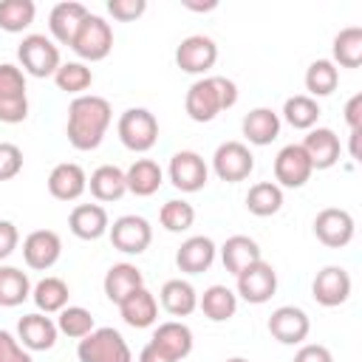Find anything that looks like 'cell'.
I'll return each instance as SVG.
<instances>
[{
  "mask_svg": "<svg viewBox=\"0 0 362 362\" xmlns=\"http://www.w3.org/2000/svg\"><path fill=\"white\" fill-rule=\"evenodd\" d=\"M266 328L280 345H303L311 334V320L300 305H280L269 314Z\"/></svg>",
  "mask_w": 362,
  "mask_h": 362,
  "instance_id": "obj_14",
  "label": "cell"
},
{
  "mask_svg": "<svg viewBox=\"0 0 362 362\" xmlns=\"http://www.w3.org/2000/svg\"><path fill=\"white\" fill-rule=\"evenodd\" d=\"M14 337L20 339V345H23L25 351H51V348L57 345L59 331H57V322H54L48 314L31 311V314H23V317H20Z\"/></svg>",
  "mask_w": 362,
  "mask_h": 362,
  "instance_id": "obj_17",
  "label": "cell"
},
{
  "mask_svg": "<svg viewBox=\"0 0 362 362\" xmlns=\"http://www.w3.org/2000/svg\"><path fill=\"white\" fill-rule=\"evenodd\" d=\"M354 232H356V223H354V215L342 206H325L317 212L314 218V235L322 246L328 249H342L354 240Z\"/></svg>",
  "mask_w": 362,
  "mask_h": 362,
  "instance_id": "obj_10",
  "label": "cell"
},
{
  "mask_svg": "<svg viewBox=\"0 0 362 362\" xmlns=\"http://www.w3.org/2000/svg\"><path fill=\"white\" fill-rule=\"evenodd\" d=\"M255 170V156L249 150V144L243 141H223L215 147L212 153V173L226 181V184H238L246 181Z\"/></svg>",
  "mask_w": 362,
  "mask_h": 362,
  "instance_id": "obj_7",
  "label": "cell"
},
{
  "mask_svg": "<svg viewBox=\"0 0 362 362\" xmlns=\"http://www.w3.org/2000/svg\"><path fill=\"white\" fill-rule=\"evenodd\" d=\"M246 209L257 218H272L283 209V189L274 181H257L246 192Z\"/></svg>",
  "mask_w": 362,
  "mask_h": 362,
  "instance_id": "obj_37",
  "label": "cell"
},
{
  "mask_svg": "<svg viewBox=\"0 0 362 362\" xmlns=\"http://www.w3.org/2000/svg\"><path fill=\"white\" fill-rule=\"evenodd\" d=\"M17 246H20V229L11 221H3L0 218V260L11 257Z\"/></svg>",
  "mask_w": 362,
  "mask_h": 362,
  "instance_id": "obj_48",
  "label": "cell"
},
{
  "mask_svg": "<svg viewBox=\"0 0 362 362\" xmlns=\"http://www.w3.org/2000/svg\"><path fill=\"white\" fill-rule=\"evenodd\" d=\"M198 308L204 311L206 320H212V322H226V320H232L235 311H238V294H235L229 286L215 283V286L204 288V294H198Z\"/></svg>",
  "mask_w": 362,
  "mask_h": 362,
  "instance_id": "obj_31",
  "label": "cell"
},
{
  "mask_svg": "<svg viewBox=\"0 0 362 362\" xmlns=\"http://www.w3.org/2000/svg\"><path fill=\"white\" fill-rule=\"evenodd\" d=\"M223 362H249L246 356H229V359H223Z\"/></svg>",
  "mask_w": 362,
  "mask_h": 362,
  "instance_id": "obj_53",
  "label": "cell"
},
{
  "mask_svg": "<svg viewBox=\"0 0 362 362\" xmlns=\"http://www.w3.org/2000/svg\"><path fill=\"white\" fill-rule=\"evenodd\" d=\"M79 362H133V351L127 339L116 328H93L76 345Z\"/></svg>",
  "mask_w": 362,
  "mask_h": 362,
  "instance_id": "obj_4",
  "label": "cell"
},
{
  "mask_svg": "<svg viewBox=\"0 0 362 362\" xmlns=\"http://www.w3.org/2000/svg\"><path fill=\"white\" fill-rule=\"evenodd\" d=\"M37 17L34 0H0V28L8 34H23Z\"/></svg>",
  "mask_w": 362,
  "mask_h": 362,
  "instance_id": "obj_39",
  "label": "cell"
},
{
  "mask_svg": "<svg viewBox=\"0 0 362 362\" xmlns=\"http://www.w3.org/2000/svg\"><path fill=\"white\" fill-rule=\"evenodd\" d=\"M218 255H221L223 269H226L229 274H235V277H238L243 269H249L252 263L263 260V252H260L257 240L249 238V235H232V238H226L223 246L218 249Z\"/></svg>",
  "mask_w": 362,
  "mask_h": 362,
  "instance_id": "obj_24",
  "label": "cell"
},
{
  "mask_svg": "<svg viewBox=\"0 0 362 362\" xmlns=\"http://www.w3.org/2000/svg\"><path fill=\"white\" fill-rule=\"evenodd\" d=\"M235 280H238V291H235L238 300H246V303H252V305L269 303V300L274 297V291H277V272H274V266L266 263V260L252 263V266L243 269Z\"/></svg>",
  "mask_w": 362,
  "mask_h": 362,
  "instance_id": "obj_12",
  "label": "cell"
},
{
  "mask_svg": "<svg viewBox=\"0 0 362 362\" xmlns=\"http://www.w3.org/2000/svg\"><path fill=\"white\" fill-rule=\"evenodd\" d=\"M280 124L283 122H280V113L277 110H272V107H252L243 116L240 130H243V136H246L249 144L266 147V144H272L280 136Z\"/></svg>",
  "mask_w": 362,
  "mask_h": 362,
  "instance_id": "obj_26",
  "label": "cell"
},
{
  "mask_svg": "<svg viewBox=\"0 0 362 362\" xmlns=\"http://www.w3.org/2000/svg\"><path fill=\"white\" fill-rule=\"evenodd\" d=\"M158 221H161V226H164L167 232L181 235V232H187V229L195 223V206H192L189 201H184V198H170V201L158 209Z\"/></svg>",
  "mask_w": 362,
  "mask_h": 362,
  "instance_id": "obj_41",
  "label": "cell"
},
{
  "mask_svg": "<svg viewBox=\"0 0 362 362\" xmlns=\"http://www.w3.org/2000/svg\"><path fill=\"white\" fill-rule=\"evenodd\" d=\"M218 257V246L212 238L206 235H189L178 252H175V266L184 272V274H201L206 272Z\"/></svg>",
  "mask_w": 362,
  "mask_h": 362,
  "instance_id": "obj_19",
  "label": "cell"
},
{
  "mask_svg": "<svg viewBox=\"0 0 362 362\" xmlns=\"http://www.w3.org/2000/svg\"><path fill=\"white\" fill-rule=\"evenodd\" d=\"M235 102H238V85L229 76L206 74V76H198L187 88L184 110L192 122L204 124V122H212L218 113L235 107Z\"/></svg>",
  "mask_w": 362,
  "mask_h": 362,
  "instance_id": "obj_2",
  "label": "cell"
},
{
  "mask_svg": "<svg viewBox=\"0 0 362 362\" xmlns=\"http://www.w3.org/2000/svg\"><path fill=\"white\" fill-rule=\"evenodd\" d=\"M345 124L351 130H362V93H354L345 102Z\"/></svg>",
  "mask_w": 362,
  "mask_h": 362,
  "instance_id": "obj_49",
  "label": "cell"
},
{
  "mask_svg": "<svg viewBox=\"0 0 362 362\" xmlns=\"http://www.w3.org/2000/svg\"><path fill=\"white\" fill-rule=\"evenodd\" d=\"M88 189V173L76 161H62L48 173V192L57 201H76Z\"/></svg>",
  "mask_w": 362,
  "mask_h": 362,
  "instance_id": "obj_21",
  "label": "cell"
},
{
  "mask_svg": "<svg viewBox=\"0 0 362 362\" xmlns=\"http://www.w3.org/2000/svg\"><path fill=\"white\" fill-rule=\"evenodd\" d=\"M54 85L62 90V93H74V96H82L90 85H93V71L79 62V59H71V62H62L54 74Z\"/></svg>",
  "mask_w": 362,
  "mask_h": 362,
  "instance_id": "obj_38",
  "label": "cell"
},
{
  "mask_svg": "<svg viewBox=\"0 0 362 362\" xmlns=\"http://www.w3.org/2000/svg\"><path fill=\"white\" fill-rule=\"evenodd\" d=\"M62 257V238L54 229H34L23 238V260L34 272H48Z\"/></svg>",
  "mask_w": 362,
  "mask_h": 362,
  "instance_id": "obj_15",
  "label": "cell"
},
{
  "mask_svg": "<svg viewBox=\"0 0 362 362\" xmlns=\"http://www.w3.org/2000/svg\"><path fill=\"white\" fill-rule=\"evenodd\" d=\"M359 136H362V130H351V147H348V153H351L354 161H359Z\"/></svg>",
  "mask_w": 362,
  "mask_h": 362,
  "instance_id": "obj_51",
  "label": "cell"
},
{
  "mask_svg": "<svg viewBox=\"0 0 362 362\" xmlns=\"http://www.w3.org/2000/svg\"><path fill=\"white\" fill-rule=\"evenodd\" d=\"M291 362H334V354L320 342H303Z\"/></svg>",
  "mask_w": 362,
  "mask_h": 362,
  "instance_id": "obj_47",
  "label": "cell"
},
{
  "mask_svg": "<svg viewBox=\"0 0 362 362\" xmlns=\"http://www.w3.org/2000/svg\"><path fill=\"white\" fill-rule=\"evenodd\" d=\"M17 59H20L23 74L37 76V79L54 76L57 68L62 65L57 42L51 37H45V34H25L23 42L17 45Z\"/></svg>",
  "mask_w": 362,
  "mask_h": 362,
  "instance_id": "obj_3",
  "label": "cell"
},
{
  "mask_svg": "<svg viewBox=\"0 0 362 362\" xmlns=\"http://www.w3.org/2000/svg\"><path fill=\"white\" fill-rule=\"evenodd\" d=\"M88 17V6L76 3V0H62L51 8L48 14V31H51V40L59 42V45H71L74 42V34L79 28V23Z\"/></svg>",
  "mask_w": 362,
  "mask_h": 362,
  "instance_id": "obj_23",
  "label": "cell"
},
{
  "mask_svg": "<svg viewBox=\"0 0 362 362\" xmlns=\"http://www.w3.org/2000/svg\"><path fill=\"white\" fill-rule=\"evenodd\" d=\"M68 229L79 240H99L110 229L107 209L102 204H76L68 215Z\"/></svg>",
  "mask_w": 362,
  "mask_h": 362,
  "instance_id": "obj_22",
  "label": "cell"
},
{
  "mask_svg": "<svg viewBox=\"0 0 362 362\" xmlns=\"http://www.w3.org/2000/svg\"><path fill=\"white\" fill-rule=\"evenodd\" d=\"M116 133L130 153H147L158 141V119L147 107H127L116 122Z\"/></svg>",
  "mask_w": 362,
  "mask_h": 362,
  "instance_id": "obj_6",
  "label": "cell"
},
{
  "mask_svg": "<svg viewBox=\"0 0 362 362\" xmlns=\"http://www.w3.org/2000/svg\"><path fill=\"white\" fill-rule=\"evenodd\" d=\"M215 62H218V45L206 34H189L175 48V65L184 74L206 76L209 68H215Z\"/></svg>",
  "mask_w": 362,
  "mask_h": 362,
  "instance_id": "obj_9",
  "label": "cell"
},
{
  "mask_svg": "<svg viewBox=\"0 0 362 362\" xmlns=\"http://www.w3.org/2000/svg\"><path fill=\"white\" fill-rule=\"evenodd\" d=\"M189 11H212L218 8V0H209V3H184Z\"/></svg>",
  "mask_w": 362,
  "mask_h": 362,
  "instance_id": "obj_52",
  "label": "cell"
},
{
  "mask_svg": "<svg viewBox=\"0 0 362 362\" xmlns=\"http://www.w3.org/2000/svg\"><path fill=\"white\" fill-rule=\"evenodd\" d=\"M305 96L311 99H322V96H331L339 85V68L331 62V59H314L308 68H305Z\"/></svg>",
  "mask_w": 362,
  "mask_h": 362,
  "instance_id": "obj_36",
  "label": "cell"
},
{
  "mask_svg": "<svg viewBox=\"0 0 362 362\" xmlns=\"http://www.w3.org/2000/svg\"><path fill=\"white\" fill-rule=\"evenodd\" d=\"M331 62L337 68H359L362 65V28L348 25L331 42Z\"/></svg>",
  "mask_w": 362,
  "mask_h": 362,
  "instance_id": "obj_34",
  "label": "cell"
},
{
  "mask_svg": "<svg viewBox=\"0 0 362 362\" xmlns=\"http://www.w3.org/2000/svg\"><path fill=\"white\" fill-rule=\"evenodd\" d=\"M147 11V0H107V14L119 23H133Z\"/></svg>",
  "mask_w": 362,
  "mask_h": 362,
  "instance_id": "obj_45",
  "label": "cell"
},
{
  "mask_svg": "<svg viewBox=\"0 0 362 362\" xmlns=\"http://www.w3.org/2000/svg\"><path fill=\"white\" fill-rule=\"evenodd\" d=\"M23 173V150L14 141H0V181H11Z\"/></svg>",
  "mask_w": 362,
  "mask_h": 362,
  "instance_id": "obj_43",
  "label": "cell"
},
{
  "mask_svg": "<svg viewBox=\"0 0 362 362\" xmlns=\"http://www.w3.org/2000/svg\"><path fill=\"white\" fill-rule=\"evenodd\" d=\"M28 119V93L25 96H3L0 99V122L20 124Z\"/></svg>",
  "mask_w": 362,
  "mask_h": 362,
  "instance_id": "obj_44",
  "label": "cell"
},
{
  "mask_svg": "<svg viewBox=\"0 0 362 362\" xmlns=\"http://www.w3.org/2000/svg\"><path fill=\"white\" fill-rule=\"evenodd\" d=\"M158 300H161V308L167 314H173V317H189L198 308V291L184 277L167 280L161 286V291H158Z\"/></svg>",
  "mask_w": 362,
  "mask_h": 362,
  "instance_id": "obj_30",
  "label": "cell"
},
{
  "mask_svg": "<svg viewBox=\"0 0 362 362\" xmlns=\"http://www.w3.org/2000/svg\"><path fill=\"white\" fill-rule=\"evenodd\" d=\"M68 297H71V288L62 277H42L37 286H31V300L37 305V311L42 314H59L65 305H68Z\"/></svg>",
  "mask_w": 362,
  "mask_h": 362,
  "instance_id": "obj_33",
  "label": "cell"
},
{
  "mask_svg": "<svg viewBox=\"0 0 362 362\" xmlns=\"http://www.w3.org/2000/svg\"><path fill=\"white\" fill-rule=\"evenodd\" d=\"M351 288H354V283H351L348 269L325 266V269L317 272V277L311 283V297L325 308H337L351 297Z\"/></svg>",
  "mask_w": 362,
  "mask_h": 362,
  "instance_id": "obj_16",
  "label": "cell"
},
{
  "mask_svg": "<svg viewBox=\"0 0 362 362\" xmlns=\"http://www.w3.org/2000/svg\"><path fill=\"white\" fill-rule=\"evenodd\" d=\"M167 178L181 192H198L209 181V164L195 150H178L167 164Z\"/></svg>",
  "mask_w": 362,
  "mask_h": 362,
  "instance_id": "obj_8",
  "label": "cell"
},
{
  "mask_svg": "<svg viewBox=\"0 0 362 362\" xmlns=\"http://www.w3.org/2000/svg\"><path fill=\"white\" fill-rule=\"evenodd\" d=\"M153 345H158L167 356H173L175 362L187 359L192 354V345H195V337H192V328L181 320H167V322H158L153 337H150Z\"/></svg>",
  "mask_w": 362,
  "mask_h": 362,
  "instance_id": "obj_20",
  "label": "cell"
},
{
  "mask_svg": "<svg viewBox=\"0 0 362 362\" xmlns=\"http://www.w3.org/2000/svg\"><path fill=\"white\" fill-rule=\"evenodd\" d=\"M71 48L79 57V62H99V59H105L113 51V28H110V23L105 17L88 11V17L79 23V28L74 34Z\"/></svg>",
  "mask_w": 362,
  "mask_h": 362,
  "instance_id": "obj_5",
  "label": "cell"
},
{
  "mask_svg": "<svg viewBox=\"0 0 362 362\" xmlns=\"http://www.w3.org/2000/svg\"><path fill=\"white\" fill-rule=\"evenodd\" d=\"M88 189L99 204H113L127 192V181H124V170L116 164H99L90 178H88Z\"/></svg>",
  "mask_w": 362,
  "mask_h": 362,
  "instance_id": "obj_29",
  "label": "cell"
},
{
  "mask_svg": "<svg viewBox=\"0 0 362 362\" xmlns=\"http://www.w3.org/2000/svg\"><path fill=\"white\" fill-rule=\"evenodd\" d=\"M119 314L130 328H150L158 320V300L147 286H141L119 303Z\"/></svg>",
  "mask_w": 362,
  "mask_h": 362,
  "instance_id": "obj_25",
  "label": "cell"
},
{
  "mask_svg": "<svg viewBox=\"0 0 362 362\" xmlns=\"http://www.w3.org/2000/svg\"><path fill=\"white\" fill-rule=\"evenodd\" d=\"M320 102L317 99H311V96H305V93H294V96H288L286 102H283V110H280V122H286V124H291L294 130H311V127H317V122H320Z\"/></svg>",
  "mask_w": 362,
  "mask_h": 362,
  "instance_id": "obj_32",
  "label": "cell"
},
{
  "mask_svg": "<svg viewBox=\"0 0 362 362\" xmlns=\"http://www.w3.org/2000/svg\"><path fill=\"white\" fill-rule=\"evenodd\" d=\"M3 96H25V74L14 62H0V99Z\"/></svg>",
  "mask_w": 362,
  "mask_h": 362,
  "instance_id": "obj_42",
  "label": "cell"
},
{
  "mask_svg": "<svg viewBox=\"0 0 362 362\" xmlns=\"http://www.w3.org/2000/svg\"><path fill=\"white\" fill-rule=\"evenodd\" d=\"M113 122V107L105 96L96 93H82L74 96L68 105V122H65V136L74 150H96L105 141V133Z\"/></svg>",
  "mask_w": 362,
  "mask_h": 362,
  "instance_id": "obj_1",
  "label": "cell"
},
{
  "mask_svg": "<svg viewBox=\"0 0 362 362\" xmlns=\"http://www.w3.org/2000/svg\"><path fill=\"white\" fill-rule=\"evenodd\" d=\"M0 362H34L31 351H25L20 339L6 328H0Z\"/></svg>",
  "mask_w": 362,
  "mask_h": 362,
  "instance_id": "obj_46",
  "label": "cell"
},
{
  "mask_svg": "<svg viewBox=\"0 0 362 362\" xmlns=\"http://www.w3.org/2000/svg\"><path fill=\"white\" fill-rule=\"evenodd\" d=\"M54 322H57V331L65 334V337H71V339H82V337H88V334L96 328L93 314H90L85 305H65V308L57 314Z\"/></svg>",
  "mask_w": 362,
  "mask_h": 362,
  "instance_id": "obj_40",
  "label": "cell"
},
{
  "mask_svg": "<svg viewBox=\"0 0 362 362\" xmlns=\"http://www.w3.org/2000/svg\"><path fill=\"white\" fill-rule=\"evenodd\" d=\"M107 235H110L113 249H119L122 255H141L153 243V226L141 215H122V218H116L110 223Z\"/></svg>",
  "mask_w": 362,
  "mask_h": 362,
  "instance_id": "obj_11",
  "label": "cell"
},
{
  "mask_svg": "<svg viewBox=\"0 0 362 362\" xmlns=\"http://www.w3.org/2000/svg\"><path fill=\"white\" fill-rule=\"evenodd\" d=\"M124 181H127V192H133L139 198H150L164 184V170L153 158H136L124 170Z\"/></svg>",
  "mask_w": 362,
  "mask_h": 362,
  "instance_id": "obj_28",
  "label": "cell"
},
{
  "mask_svg": "<svg viewBox=\"0 0 362 362\" xmlns=\"http://www.w3.org/2000/svg\"><path fill=\"white\" fill-rule=\"evenodd\" d=\"M139 362H175V359H173V356H167L158 345L147 342V345L141 348V354H139Z\"/></svg>",
  "mask_w": 362,
  "mask_h": 362,
  "instance_id": "obj_50",
  "label": "cell"
},
{
  "mask_svg": "<svg viewBox=\"0 0 362 362\" xmlns=\"http://www.w3.org/2000/svg\"><path fill=\"white\" fill-rule=\"evenodd\" d=\"M314 167L300 144H286L274 156V184L280 189H300L308 184Z\"/></svg>",
  "mask_w": 362,
  "mask_h": 362,
  "instance_id": "obj_13",
  "label": "cell"
},
{
  "mask_svg": "<svg viewBox=\"0 0 362 362\" xmlns=\"http://www.w3.org/2000/svg\"><path fill=\"white\" fill-rule=\"evenodd\" d=\"M144 286V274L136 263H113L107 272H105V280H102V288H105V297L110 303H122L127 294H133L136 288Z\"/></svg>",
  "mask_w": 362,
  "mask_h": 362,
  "instance_id": "obj_27",
  "label": "cell"
},
{
  "mask_svg": "<svg viewBox=\"0 0 362 362\" xmlns=\"http://www.w3.org/2000/svg\"><path fill=\"white\" fill-rule=\"evenodd\" d=\"M31 297V280L17 266H0V308H17Z\"/></svg>",
  "mask_w": 362,
  "mask_h": 362,
  "instance_id": "obj_35",
  "label": "cell"
},
{
  "mask_svg": "<svg viewBox=\"0 0 362 362\" xmlns=\"http://www.w3.org/2000/svg\"><path fill=\"white\" fill-rule=\"evenodd\" d=\"M300 147L305 150V156H308L314 170H331L342 156L339 136L331 127H311L305 133V139L300 141Z\"/></svg>",
  "mask_w": 362,
  "mask_h": 362,
  "instance_id": "obj_18",
  "label": "cell"
}]
</instances>
